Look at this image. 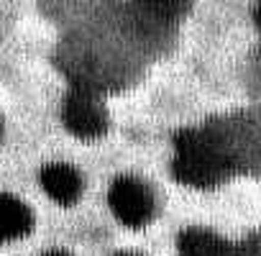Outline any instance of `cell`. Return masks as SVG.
Here are the masks:
<instances>
[{
	"instance_id": "obj_1",
	"label": "cell",
	"mask_w": 261,
	"mask_h": 256,
	"mask_svg": "<svg viewBox=\"0 0 261 256\" xmlns=\"http://www.w3.org/2000/svg\"><path fill=\"white\" fill-rule=\"evenodd\" d=\"M172 169L190 187H215L228 180L233 162L213 128H182L174 136Z\"/></svg>"
},
{
	"instance_id": "obj_5",
	"label": "cell",
	"mask_w": 261,
	"mask_h": 256,
	"mask_svg": "<svg viewBox=\"0 0 261 256\" xmlns=\"http://www.w3.org/2000/svg\"><path fill=\"white\" fill-rule=\"evenodd\" d=\"M179 256H238L230 241L210 228H185L177 238Z\"/></svg>"
},
{
	"instance_id": "obj_2",
	"label": "cell",
	"mask_w": 261,
	"mask_h": 256,
	"mask_svg": "<svg viewBox=\"0 0 261 256\" xmlns=\"http://www.w3.org/2000/svg\"><path fill=\"white\" fill-rule=\"evenodd\" d=\"M62 118L67 131L77 139H97L108 131V113L90 85H74L67 92L62 103Z\"/></svg>"
},
{
	"instance_id": "obj_9",
	"label": "cell",
	"mask_w": 261,
	"mask_h": 256,
	"mask_svg": "<svg viewBox=\"0 0 261 256\" xmlns=\"http://www.w3.org/2000/svg\"><path fill=\"white\" fill-rule=\"evenodd\" d=\"M41 256H72V253H67V251H46Z\"/></svg>"
},
{
	"instance_id": "obj_7",
	"label": "cell",
	"mask_w": 261,
	"mask_h": 256,
	"mask_svg": "<svg viewBox=\"0 0 261 256\" xmlns=\"http://www.w3.org/2000/svg\"><path fill=\"white\" fill-rule=\"evenodd\" d=\"M192 6V0H136V11L149 23L164 26L179 21Z\"/></svg>"
},
{
	"instance_id": "obj_3",
	"label": "cell",
	"mask_w": 261,
	"mask_h": 256,
	"mask_svg": "<svg viewBox=\"0 0 261 256\" xmlns=\"http://www.w3.org/2000/svg\"><path fill=\"white\" fill-rule=\"evenodd\" d=\"M108 202H110V210L113 215L128 225V228H141L146 225L151 218H154V210H156V200H154V192L136 177H118L113 185H110V192H108Z\"/></svg>"
},
{
	"instance_id": "obj_6",
	"label": "cell",
	"mask_w": 261,
	"mask_h": 256,
	"mask_svg": "<svg viewBox=\"0 0 261 256\" xmlns=\"http://www.w3.org/2000/svg\"><path fill=\"white\" fill-rule=\"evenodd\" d=\"M34 228V213L31 208L21 200V197H13V195H3V233H6V241H16V238H23L29 236Z\"/></svg>"
},
{
	"instance_id": "obj_8",
	"label": "cell",
	"mask_w": 261,
	"mask_h": 256,
	"mask_svg": "<svg viewBox=\"0 0 261 256\" xmlns=\"http://www.w3.org/2000/svg\"><path fill=\"white\" fill-rule=\"evenodd\" d=\"M253 21H256V26H258V31H261V3H258L256 11H253Z\"/></svg>"
},
{
	"instance_id": "obj_4",
	"label": "cell",
	"mask_w": 261,
	"mask_h": 256,
	"mask_svg": "<svg viewBox=\"0 0 261 256\" xmlns=\"http://www.w3.org/2000/svg\"><path fill=\"white\" fill-rule=\"evenodd\" d=\"M39 182L41 187L46 190V195L59 202V205H74L82 195V177L74 167L69 164H46L39 174Z\"/></svg>"
},
{
	"instance_id": "obj_10",
	"label": "cell",
	"mask_w": 261,
	"mask_h": 256,
	"mask_svg": "<svg viewBox=\"0 0 261 256\" xmlns=\"http://www.w3.org/2000/svg\"><path fill=\"white\" fill-rule=\"evenodd\" d=\"M115 256H144V253H136V251H118Z\"/></svg>"
}]
</instances>
